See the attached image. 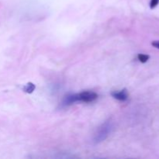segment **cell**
<instances>
[{
    "instance_id": "1",
    "label": "cell",
    "mask_w": 159,
    "mask_h": 159,
    "mask_svg": "<svg viewBox=\"0 0 159 159\" xmlns=\"http://www.w3.org/2000/svg\"><path fill=\"white\" fill-rule=\"evenodd\" d=\"M98 98V95L95 92L93 91H84L79 93H75V94L67 95L64 97L62 100V107H68L75 102H93L96 100Z\"/></svg>"
},
{
    "instance_id": "2",
    "label": "cell",
    "mask_w": 159,
    "mask_h": 159,
    "mask_svg": "<svg viewBox=\"0 0 159 159\" xmlns=\"http://www.w3.org/2000/svg\"><path fill=\"white\" fill-rule=\"evenodd\" d=\"M113 130V124L112 121L107 120L104 122L97 129L93 138V143L94 144H99L105 141Z\"/></svg>"
},
{
    "instance_id": "3",
    "label": "cell",
    "mask_w": 159,
    "mask_h": 159,
    "mask_svg": "<svg viewBox=\"0 0 159 159\" xmlns=\"http://www.w3.org/2000/svg\"><path fill=\"white\" fill-rule=\"evenodd\" d=\"M112 97L114 98L115 99L120 102H125L128 99V93L127 89H121L117 90V91H113L111 93Z\"/></svg>"
},
{
    "instance_id": "4",
    "label": "cell",
    "mask_w": 159,
    "mask_h": 159,
    "mask_svg": "<svg viewBox=\"0 0 159 159\" xmlns=\"http://www.w3.org/2000/svg\"><path fill=\"white\" fill-rule=\"evenodd\" d=\"M35 89V85L32 82H29L23 87V91L27 93H32Z\"/></svg>"
},
{
    "instance_id": "5",
    "label": "cell",
    "mask_w": 159,
    "mask_h": 159,
    "mask_svg": "<svg viewBox=\"0 0 159 159\" xmlns=\"http://www.w3.org/2000/svg\"><path fill=\"white\" fill-rule=\"evenodd\" d=\"M138 58L139 61H141V63H146L149 60V58H150V56L144 54H138Z\"/></svg>"
},
{
    "instance_id": "6",
    "label": "cell",
    "mask_w": 159,
    "mask_h": 159,
    "mask_svg": "<svg viewBox=\"0 0 159 159\" xmlns=\"http://www.w3.org/2000/svg\"><path fill=\"white\" fill-rule=\"evenodd\" d=\"M159 4V0H151L150 2V8L152 9H155L158 6V5Z\"/></svg>"
},
{
    "instance_id": "7",
    "label": "cell",
    "mask_w": 159,
    "mask_h": 159,
    "mask_svg": "<svg viewBox=\"0 0 159 159\" xmlns=\"http://www.w3.org/2000/svg\"><path fill=\"white\" fill-rule=\"evenodd\" d=\"M152 45L155 48H158L159 49V40H154L152 43Z\"/></svg>"
}]
</instances>
